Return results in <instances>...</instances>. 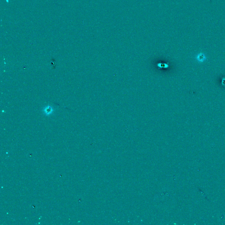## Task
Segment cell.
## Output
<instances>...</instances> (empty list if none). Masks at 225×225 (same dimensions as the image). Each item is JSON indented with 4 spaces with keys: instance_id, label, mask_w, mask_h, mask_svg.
Segmentation results:
<instances>
[{
    "instance_id": "cell-1",
    "label": "cell",
    "mask_w": 225,
    "mask_h": 225,
    "mask_svg": "<svg viewBox=\"0 0 225 225\" xmlns=\"http://www.w3.org/2000/svg\"><path fill=\"white\" fill-rule=\"evenodd\" d=\"M196 59L197 61H198V62H203L204 61H205L206 60V56L203 53H200L196 55Z\"/></svg>"
},
{
    "instance_id": "cell-2",
    "label": "cell",
    "mask_w": 225,
    "mask_h": 225,
    "mask_svg": "<svg viewBox=\"0 0 225 225\" xmlns=\"http://www.w3.org/2000/svg\"><path fill=\"white\" fill-rule=\"evenodd\" d=\"M43 111L46 115H49L53 113V109L52 107H51L50 106H48L46 107H45Z\"/></svg>"
}]
</instances>
